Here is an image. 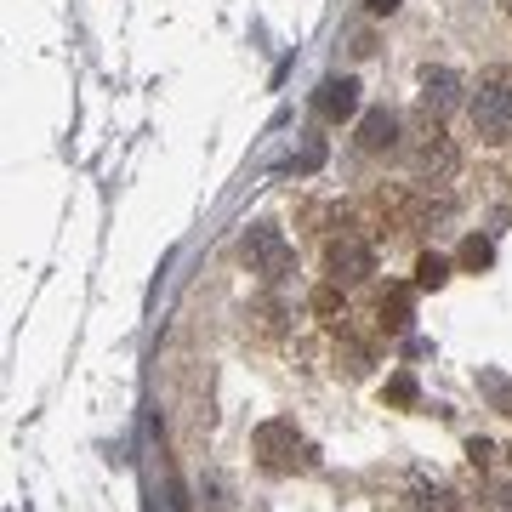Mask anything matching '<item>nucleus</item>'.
Masks as SVG:
<instances>
[{"label":"nucleus","mask_w":512,"mask_h":512,"mask_svg":"<svg viewBox=\"0 0 512 512\" xmlns=\"http://www.w3.org/2000/svg\"><path fill=\"white\" fill-rule=\"evenodd\" d=\"M444 279H450V262L439 251H427L416 262V291H444Z\"/></svg>","instance_id":"nucleus-10"},{"label":"nucleus","mask_w":512,"mask_h":512,"mask_svg":"<svg viewBox=\"0 0 512 512\" xmlns=\"http://www.w3.org/2000/svg\"><path fill=\"white\" fill-rule=\"evenodd\" d=\"M410 319H416V296L404 291V285H393V291L382 296V330H387V336H404Z\"/></svg>","instance_id":"nucleus-8"},{"label":"nucleus","mask_w":512,"mask_h":512,"mask_svg":"<svg viewBox=\"0 0 512 512\" xmlns=\"http://www.w3.org/2000/svg\"><path fill=\"white\" fill-rule=\"evenodd\" d=\"M205 507H211V512H228V484H211V490H205Z\"/></svg>","instance_id":"nucleus-17"},{"label":"nucleus","mask_w":512,"mask_h":512,"mask_svg":"<svg viewBox=\"0 0 512 512\" xmlns=\"http://www.w3.org/2000/svg\"><path fill=\"white\" fill-rule=\"evenodd\" d=\"M382 399H387V404H399V410H410V404L421 399V387H416V376H410V370H399V376H387V387H382Z\"/></svg>","instance_id":"nucleus-11"},{"label":"nucleus","mask_w":512,"mask_h":512,"mask_svg":"<svg viewBox=\"0 0 512 512\" xmlns=\"http://www.w3.org/2000/svg\"><path fill=\"white\" fill-rule=\"evenodd\" d=\"M319 165H325V137H308V143H302V154L291 160V171H302V177H308V171H319Z\"/></svg>","instance_id":"nucleus-13"},{"label":"nucleus","mask_w":512,"mask_h":512,"mask_svg":"<svg viewBox=\"0 0 512 512\" xmlns=\"http://www.w3.org/2000/svg\"><path fill=\"white\" fill-rule=\"evenodd\" d=\"M421 512H461V501L450 490H427L421 495Z\"/></svg>","instance_id":"nucleus-14"},{"label":"nucleus","mask_w":512,"mask_h":512,"mask_svg":"<svg viewBox=\"0 0 512 512\" xmlns=\"http://www.w3.org/2000/svg\"><path fill=\"white\" fill-rule=\"evenodd\" d=\"M490 262H495V245H490L484 234H467V239H461V268H467V274H484Z\"/></svg>","instance_id":"nucleus-9"},{"label":"nucleus","mask_w":512,"mask_h":512,"mask_svg":"<svg viewBox=\"0 0 512 512\" xmlns=\"http://www.w3.org/2000/svg\"><path fill=\"white\" fill-rule=\"evenodd\" d=\"M313 114H319L325 126L353 120V114H359V80H353V74H330V80H319V92H313Z\"/></svg>","instance_id":"nucleus-5"},{"label":"nucleus","mask_w":512,"mask_h":512,"mask_svg":"<svg viewBox=\"0 0 512 512\" xmlns=\"http://www.w3.org/2000/svg\"><path fill=\"white\" fill-rule=\"evenodd\" d=\"M461 97H467V80H461L456 69H433V63H427V69H421V109L427 114H450V109H461Z\"/></svg>","instance_id":"nucleus-6"},{"label":"nucleus","mask_w":512,"mask_h":512,"mask_svg":"<svg viewBox=\"0 0 512 512\" xmlns=\"http://www.w3.org/2000/svg\"><path fill=\"white\" fill-rule=\"evenodd\" d=\"M478 387L490 393V404L501 410V416H512V382L501 376V370H484V376H478Z\"/></svg>","instance_id":"nucleus-12"},{"label":"nucleus","mask_w":512,"mask_h":512,"mask_svg":"<svg viewBox=\"0 0 512 512\" xmlns=\"http://www.w3.org/2000/svg\"><path fill=\"white\" fill-rule=\"evenodd\" d=\"M336 308H342V296H336V291H319V296H313V313H319V319H336Z\"/></svg>","instance_id":"nucleus-15"},{"label":"nucleus","mask_w":512,"mask_h":512,"mask_svg":"<svg viewBox=\"0 0 512 512\" xmlns=\"http://www.w3.org/2000/svg\"><path fill=\"white\" fill-rule=\"evenodd\" d=\"M365 12H370V18H393V12H399V0H365Z\"/></svg>","instance_id":"nucleus-18"},{"label":"nucleus","mask_w":512,"mask_h":512,"mask_svg":"<svg viewBox=\"0 0 512 512\" xmlns=\"http://www.w3.org/2000/svg\"><path fill=\"white\" fill-rule=\"evenodd\" d=\"M467 114H473V131L484 143H507L512 137V86L507 80H484L473 92V103H467Z\"/></svg>","instance_id":"nucleus-2"},{"label":"nucleus","mask_w":512,"mask_h":512,"mask_svg":"<svg viewBox=\"0 0 512 512\" xmlns=\"http://www.w3.org/2000/svg\"><path fill=\"white\" fill-rule=\"evenodd\" d=\"M490 501H495V512H512V490H507V484H495Z\"/></svg>","instance_id":"nucleus-19"},{"label":"nucleus","mask_w":512,"mask_h":512,"mask_svg":"<svg viewBox=\"0 0 512 512\" xmlns=\"http://www.w3.org/2000/svg\"><path fill=\"white\" fill-rule=\"evenodd\" d=\"M251 450L262 467H274V473H285V467H296V450H302V439H296V421H262L251 433Z\"/></svg>","instance_id":"nucleus-4"},{"label":"nucleus","mask_w":512,"mask_h":512,"mask_svg":"<svg viewBox=\"0 0 512 512\" xmlns=\"http://www.w3.org/2000/svg\"><path fill=\"white\" fill-rule=\"evenodd\" d=\"M399 114L393 109H370L365 120H359V148H365V154H393V148H399Z\"/></svg>","instance_id":"nucleus-7"},{"label":"nucleus","mask_w":512,"mask_h":512,"mask_svg":"<svg viewBox=\"0 0 512 512\" xmlns=\"http://www.w3.org/2000/svg\"><path fill=\"white\" fill-rule=\"evenodd\" d=\"M501 12H507V18H512V0H501Z\"/></svg>","instance_id":"nucleus-20"},{"label":"nucleus","mask_w":512,"mask_h":512,"mask_svg":"<svg viewBox=\"0 0 512 512\" xmlns=\"http://www.w3.org/2000/svg\"><path fill=\"white\" fill-rule=\"evenodd\" d=\"M325 274L330 285H365L370 274H376V251H370L359 234H342L325 245Z\"/></svg>","instance_id":"nucleus-3"},{"label":"nucleus","mask_w":512,"mask_h":512,"mask_svg":"<svg viewBox=\"0 0 512 512\" xmlns=\"http://www.w3.org/2000/svg\"><path fill=\"white\" fill-rule=\"evenodd\" d=\"M245 262H251V274H262L268 285H279V279L296 274L291 239L279 234L274 222H256V228H245Z\"/></svg>","instance_id":"nucleus-1"},{"label":"nucleus","mask_w":512,"mask_h":512,"mask_svg":"<svg viewBox=\"0 0 512 512\" xmlns=\"http://www.w3.org/2000/svg\"><path fill=\"white\" fill-rule=\"evenodd\" d=\"M467 456H473V467H490V461H495V444H490V439H473V444H467Z\"/></svg>","instance_id":"nucleus-16"}]
</instances>
